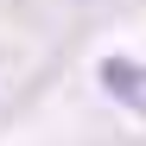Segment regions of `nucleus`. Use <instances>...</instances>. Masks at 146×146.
<instances>
[{"mask_svg": "<svg viewBox=\"0 0 146 146\" xmlns=\"http://www.w3.org/2000/svg\"><path fill=\"white\" fill-rule=\"evenodd\" d=\"M95 76H102V89H108V102H121V108H133V114H146V57H133V51H108Z\"/></svg>", "mask_w": 146, "mask_h": 146, "instance_id": "nucleus-1", "label": "nucleus"}]
</instances>
